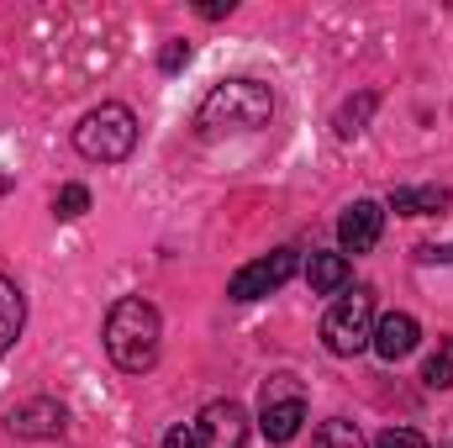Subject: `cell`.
Here are the masks:
<instances>
[{"mask_svg": "<svg viewBox=\"0 0 453 448\" xmlns=\"http://www.w3.org/2000/svg\"><path fill=\"white\" fill-rule=\"evenodd\" d=\"M158 343H164V322H158V306L153 301L121 296L111 312H106V353H111L116 369L148 375L158 364Z\"/></svg>", "mask_w": 453, "mask_h": 448, "instance_id": "6da1fadb", "label": "cell"}, {"mask_svg": "<svg viewBox=\"0 0 453 448\" xmlns=\"http://www.w3.org/2000/svg\"><path fill=\"white\" fill-rule=\"evenodd\" d=\"M274 116V90L264 80H222L206 90L201 112H196V132L201 137H226V132H258Z\"/></svg>", "mask_w": 453, "mask_h": 448, "instance_id": "7a4b0ae2", "label": "cell"}, {"mask_svg": "<svg viewBox=\"0 0 453 448\" xmlns=\"http://www.w3.org/2000/svg\"><path fill=\"white\" fill-rule=\"evenodd\" d=\"M74 148L90 164H121L137 148V116L121 101H101L96 112H85V121L74 127Z\"/></svg>", "mask_w": 453, "mask_h": 448, "instance_id": "3957f363", "label": "cell"}, {"mask_svg": "<svg viewBox=\"0 0 453 448\" xmlns=\"http://www.w3.org/2000/svg\"><path fill=\"white\" fill-rule=\"evenodd\" d=\"M306 422V390L296 375H269L258 390V428L269 444H290Z\"/></svg>", "mask_w": 453, "mask_h": 448, "instance_id": "277c9868", "label": "cell"}, {"mask_svg": "<svg viewBox=\"0 0 453 448\" xmlns=\"http://www.w3.org/2000/svg\"><path fill=\"white\" fill-rule=\"evenodd\" d=\"M322 343H327V353H338V359L364 353V348L374 343V296H369V290L342 296L338 306L322 317Z\"/></svg>", "mask_w": 453, "mask_h": 448, "instance_id": "5b68a950", "label": "cell"}, {"mask_svg": "<svg viewBox=\"0 0 453 448\" xmlns=\"http://www.w3.org/2000/svg\"><path fill=\"white\" fill-rule=\"evenodd\" d=\"M296 269H301V248H274L269 259H253V264H242V269L226 280V296H232V301H258V296L280 290V285H285Z\"/></svg>", "mask_w": 453, "mask_h": 448, "instance_id": "8992f818", "label": "cell"}, {"mask_svg": "<svg viewBox=\"0 0 453 448\" xmlns=\"http://www.w3.org/2000/svg\"><path fill=\"white\" fill-rule=\"evenodd\" d=\"M64 422H69V412H64V401H53V396H27V401H16V406L5 412V428H11L16 438H58Z\"/></svg>", "mask_w": 453, "mask_h": 448, "instance_id": "52a82bcc", "label": "cell"}, {"mask_svg": "<svg viewBox=\"0 0 453 448\" xmlns=\"http://www.w3.org/2000/svg\"><path fill=\"white\" fill-rule=\"evenodd\" d=\"M196 438H201V448H242L248 444V412L237 401H211L196 417Z\"/></svg>", "mask_w": 453, "mask_h": 448, "instance_id": "ba28073f", "label": "cell"}, {"mask_svg": "<svg viewBox=\"0 0 453 448\" xmlns=\"http://www.w3.org/2000/svg\"><path fill=\"white\" fill-rule=\"evenodd\" d=\"M380 232H385V206H374V201H353L348 212L338 217V253H369L374 243H380Z\"/></svg>", "mask_w": 453, "mask_h": 448, "instance_id": "9c48e42d", "label": "cell"}, {"mask_svg": "<svg viewBox=\"0 0 453 448\" xmlns=\"http://www.w3.org/2000/svg\"><path fill=\"white\" fill-rule=\"evenodd\" d=\"M417 343H422L417 317H411V312H390V317H380V322H374V343H369V348H374L385 364H395V359H406Z\"/></svg>", "mask_w": 453, "mask_h": 448, "instance_id": "30bf717a", "label": "cell"}, {"mask_svg": "<svg viewBox=\"0 0 453 448\" xmlns=\"http://www.w3.org/2000/svg\"><path fill=\"white\" fill-rule=\"evenodd\" d=\"M449 206H453L449 185H422V190L395 185V190H390V212H395V217H438V212H449Z\"/></svg>", "mask_w": 453, "mask_h": 448, "instance_id": "8fae6325", "label": "cell"}, {"mask_svg": "<svg viewBox=\"0 0 453 448\" xmlns=\"http://www.w3.org/2000/svg\"><path fill=\"white\" fill-rule=\"evenodd\" d=\"M21 328H27V296L11 274H0V353L21 337Z\"/></svg>", "mask_w": 453, "mask_h": 448, "instance_id": "7c38bea8", "label": "cell"}, {"mask_svg": "<svg viewBox=\"0 0 453 448\" xmlns=\"http://www.w3.org/2000/svg\"><path fill=\"white\" fill-rule=\"evenodd\" d=\"M306 280H311V296H338L342 285L353 280V269H348V259H342V253H311Z\"/></svg>", "mask_w": 453, "mask_h": 448, "instance_id": "4fadbf2b", "label": "cell"}, {"mask_svg": "<svg viewBox=\"0 0 453 448\" xmlns=\"http://www.w3.org/2000/svg\"><path fill=\"white\" fill-rule=\"evenodd\" d=\"M317 448H364V438H358V428L348 417H333V422L317 428Z\"/></svg>", "mask_w": 453, "mask_h": 448, "instance_id": "5bb4252c", "label": "cell"}, {"mask_svg": "<svg viewBox=\"0 0 453 448\" xmlns=\"http://www.w3.org/2000/svg\"><path fill=\"white\" fill-rule=\"evenodd\" d=\"M374 101H380L374 90H364L358 101H348V106L338 112V137H353V132H364V121H369V112H374Z\"/></svg>", "mask_w": 453, "mask_h": 448, "instance_id": "9a60e30c", "label": "cell"}, {"mask_svg": "<svg viewBox=\"0 0 453 448\" xmlns=\"http://www.w3.org/2000/svg\"><path fill=\"white\" fill-rule=\"evenodd\" d=\"M422 380H427L433 390H449V385H453V337H449V343H438V353L427 359Z\"/></svg>", "mask_w": 453, "mask_h": 448, "instance_id": "2e32d148", "label": "cell"}, {"mask_svg": "<svg viewBox=\"0 0 453 448\" xmlns=\"http://www.w3.org/2000/svg\"><path fill=\"white\" fill-rule=\"evenodd\" d=\"M53 212H58L64 222H74V217H85V212H90V190H85V185H64V190L53 196Z\"/></svg>", "mask_w": 453, "mask_h": 448, "instance_id": "e0dca14e", "label": "cell"}, {"mask_svg": "<svg viewBox=\"0 0 453 448\" xmlns=\"http://www.w3.org/2000/svg\"><path fill=\"white\" fill-rule=\"evenodd\" d=\"M374 448H427V438L411 433V428H385V433L374 438Z\"/></svg>", "mask_w": 453, "mask_h": 448, "instance_id": "ac0fdd59", "label": "cell"}, {"mask_svg": "<svg viewBox=\"0 0 453 448\" xmlns=\"http://www.w3.org/2000/svg\"><path fill=\"white\" fill-rule=\"evenodd\" d=\"M185 64H190V42H180V37H174V42H164V53H158V69H164V74H180Z\"/></svg>", "mask_w": 453, "mask_h": 448, "instance_id": "d6986e66", "label": "cell"}, {"mask_svg": "<svg viewBox=\"0 0 453 448\" xmlns=\"http://www.w3.org/2000/svg\"><path fill=\"white\" fill-rule=\"evenodd\" d=\"M164 448H201V438H196V428H169Z\"/></svg>", "mask_w": 453, "mask_h": 448, "instance_id": "ffe728a7", "label": "cell"}, {"mask_svg": "<svg viewBox=\"0 0 453 448\" xmlns=\"http://www.w3.org/2000/svg\"><path fill=\"white\" fill-rule=\"evenodd\" d=\"M417 253H422L427 264H453V243H449V248H438V243H427V248H417Z\"/></svg>", "mask_w": 453, "mask_h": 448, "instance_id": "44dd1931", "label": "cell"}, {"mask_svg": "<svg viewBox=\"0 0 453 448\" xmlns=\"http://www.w3.org/2000/svg\"><path fill=\"white\" fill-rule=\"evenodd\" d=\"M226 11H232V0H206V5H201L206 21H217V16H226Z\"/></svg>", "mask_w": 453, "mask_h": 448, "instance_id": "7402d4cb", "label": "cell"}]
</instances>
